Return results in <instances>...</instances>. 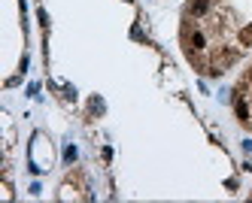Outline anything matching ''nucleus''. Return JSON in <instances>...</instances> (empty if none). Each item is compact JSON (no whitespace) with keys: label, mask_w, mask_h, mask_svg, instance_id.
Returning a JSON list of instances; mask_svg holds the SVG:
<instances>
[{"label":"nucleus","mask_w":252,"mask_h":203,"mask_svg":"<svg viewBox=\"0 0 252 203\" xmlns=\"http://www.w3.org/2000/svg\"><path fill=\"white\" fill-rule=\"evenodd\" d=\"M179 52L201 79H222L252 52V0H186Z\"/></svg>","instance_id":"1"},{"label":"nucleus","mask_w":252,"mask_h":203,"mask_svg":"<svg viewBox=\"0 0 252 203\" xmlns=\"http://www.w3.org/2000/svg\"><path fill=\"white\" fill-rule=\"evenodd\" d=\"M28 73V9L25 0H3V88Z\"/></svg>","instance_id":"2"},{"label":"nucleus","mask_w":252,"mask_h":203,"mask_svg":"<svg viewBox=\"0 0 252 203\" xmlns=\"http://www.w3.org/2000/svg\"><path fill=\"white\" fill-rule=\"evenodd\" d=\"M231 109H234V118H237V127L246 137H252V64L240 73V79L231 88ZM246 197L252 200V185Z\"/></svg>","instance_id":"3"}]
</instances>
